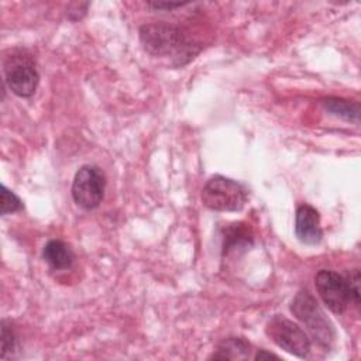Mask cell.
<instances>
[{
	"label": "cell",
	"mask_w": 361,
	"mask_h": 361,
	"mask_svg": "<svg viewBox=\"0 0 361 361\" xmlns=\"http://www.w3.org/2000/svg\"><path fill=\"white\" fill-rule=\"evenodd\" d=\"M251 344L243 337L231 336L217 344L210 360H245L251 357Z\"/></svg>",
	"instance_id": "30bf717a"
},
{
	"label": "cell",
	"mask_w": 361,
	"mask_h": 361,
	"mask_svg": "<svg viewBox=\"0 0 361 361\" xmlns=\"http://www.w3.org/2000/svg\"><path fill=\"white\" fill-rule=\"evenodd\" d=\"M106 190V176L103 171L96 165H82L72 182V199L73 202L85 209V210H93L99 207L104 197Z\"/></svg>",
	"instance_id": "8992f818"
},
{
	"label": "cell",
	"mask_w": 361,
	"mask_h": 361,
	"mask_svg": "<svg viewBox=\"0 0 361 361\" xmlns=\"http://www.w3.org/2000/svg\"><path fill=\"white\" fill-rule=\"evenodd\" d=\"M295 234L300 243L307 245H316L322 241L320 214L313 206L307 203L298 206L295 213Z\"/></svg>",
	"instance_id": "ba28073f"
},
{
	"label": "cell",
	"mask_w": 361,
	"mask_h": 361,
	"mask_svg": "<svg viewBox=\"0 0 361 361\" xmlns=\"http://www.w3.org/2000/svg\"><path fill=\"white\" fill-rule=\"evenodd\" d=\"M44 261L55 271H66L73 267L75 252L62 240H49L42 248Z\"/></svg>",
	"instance_id": "9c48e42d"
},
{
	"label": "cell",
	"mask_w": 361,
	"mask_h": 361,
	"mask_svg": "<svg viewBox=\"0 0 361 361\" xmlns=\"http://www.w3.org/2000/svg\"><path fill=\"white\" fill-rule=\"evenodd\" d=\"M322 104L330 114L338 118L353 121L355 124L360 121V104L357 102H350L340 97H326L322 100Z\"/></svg>",
	"instance_id": "7c38bea8"
},
{
	"label": "cell",
	"mask_w": 361,
	"mask_h": 361,
	"mask_svg": "<svg viewBox=\"0 0 361 361\" xmlns=\"http://www.w3.org/2000/svg\"><path fill=\"white\" fill-rule=\"evenodd\" d=\"M200 199L203 206L213 212H240L247 203L248 193L240 182L214 175L204 183Z\"/></svg>",
	"instance_id": "3957f363"
},
{
	"label": "cell",
	"mask_w": 361,
	"mask_h": 361,
	"mask_svg": "<svg viewBox=\"0 0 361 361\" xmlns=\"http://www.w3.org/2000/svg\"><path fill=\"white\" fill-rule=\"evenodd\" d=\"M347 282H348V289H350V299L351 303H354V306H360V271L357 268L347 271L345 274Z\"/></svg>",
	"instance_id": "9a60e30c"
},
{
	"label": "cell",
	"mask_w": 361,
	"mask_h": 361,
	"mask_svg": "<svg viewBox=\"0 0 361 361\" xmlns=\"http://www.w3.org/2000/svg\"><path fill=\"white\" fill-rule=\"evenodd\" d=\"M18 351V338L11 326V322L3 319L1 320V354L3 360L14 358Z\"/></svg>",
	"instance_id": "4fadbf2b"
},
{
	"label": "cell",
	"mask_w": 361,
	"mask_h": 361,
	"mask_svg": "<svg viewBox=\"0 0 361 361\" xmlns=\"http://www.w3.org/2000/svg\"><path fill=\"white\" fill-rule=\"evenodd\" d=\"M252 244V234L244 223H233L226 227L223 234V254L237 250H247Z\"/></svg>",
	"instance_id": "8fae6325"
},
{
	"label": "cell",
	"mask_w": 361,
	"mask_h": 361,
	"mask_svg": "<svg viewBox=\"0 0 361 361\" xmlns=\"http://www.w3.org/2000/svg\"><path fill=\"white\" fill-rule=\"evenodd\" d=\"M316 290L323 303L336 314H341L351 303L345 275L330 269H320L314 276Z\"/></svg>",
	"instance_id": "52a82bcc"
},
{
	"label": "cell",
	"mask_w": 361,
	"mask_h": 361,
	"mask_svg": "<svg viewBox=\"0 0 361 361\" xmlns=\"http://www.w3.org/2000/svg\"><path fill=\"white\" fill-rule=\"evenodd\" d=\"M186 4H188V3H165V1H157V3L149 1V3H148L149 7L157 8V10H172V8H176V7L186 6Z\"/></svg>",
	"instance_id": "2e32d148"
},
{
	"label": "cell",
	"mask_w": 361,
	"mask_h": 361,
	"mask_svg": "<svg viewBox=\"0 0 361 361\" xmlns=\"http://www.w3.org/2000/svg\"><path fill=\"white\" fill-rule=\"evenodd\" d=\"M140 41L149 55L169 59L176 68L189 63L200 51V45L190 39L183 30L168 23L141 25Z\"/></svg>",
	"instance_id": "6da1fadb"
},
{
	"label": "cell",
	"mask_w": 361,
	"mask_h": 361,
	"mask_svg": "<svg viewBox=\"0 0 361 361\" xmlns=\"http://www.w3.org/2000/svg\"><path fill=\"white\" fill-rule=\"evenodd\" d=\"M252 358L254 360H271V358H274V360H281L279 358V355H276V354H274V353H269V351H267V350H264V348H258L257 351H255V354L252 355Z\"/></svg>",
	"instance_id": "e0dca14e"
},
{
	"label": "cell",
	"mask_w": 361,
	"mask_h": 361,
	"mask_svg": "<svg viewBox=\"0 0 361 361\" xmlns=\"http://www.w3.org/2000/svg\"><path fill=\"white\" fill-rule=\"evenodd\" d=\"M265 333L279 348L295 357L306 358L310 353L312 341L307 333L282 314H275L267 322Z\"/></svg>",
	"instance_id": "5b68a950"
},
{
	"label": "cell",
	"mask_w": 361,
	"mask_h": 361,
	"mask_svg": "<svg viewBox=\"0 0 361 361\" xmlns=\"http://www.w3.org/2000/svg\"><path fill=\"white\" fill-rule=\"evenodd\" d=\"M0 214L6 216L8 213H16L23 209L21 199L10 189H7L4 185H1V203H0Z\"/></svg>",
	"instance_id": "5bb4252c"
},
{
	"label": "cell",
	"mask_w": 361,
	"mask_h": 361,
	"mask_svg": "<svg viewBox=\"0 0 361 361\" xmlns=\"http://www.w3.org/2000/svg\"><path fill=\"white\" fill-rule=\"evenodd\" d=\"M290 312L306 327L312 338L323 347L334 340V329L316 298L307 290H299L290 302Z\"/></svg>",
	"instance_id": "7a4b0ae2"
},
{
	"label": "cell",
	"mask_w": 361,
	"mask_h": 361,
	"mask_svg": "<svg viewBox=\"0 0 361 361\" xmlns=\"http://www.w3.org/2000/svg\"><path fill=\"white\" fill-rule=\"evenodd\" d=\"M4 83L18 97H31L39 83L32 56L24 49H14L3 61Z\"/></svg>",
	"instance_id": "277c9868"
}]
</instances>
